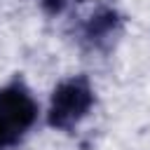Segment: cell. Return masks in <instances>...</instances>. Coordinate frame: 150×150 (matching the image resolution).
Returning a JSON list of instances; mask_svg holds the SVG:
<instances>
[{
    "label": "cell",
    "mask_w": 150,
    "mask_h": 150,
    "mask_svg": "<svg viewBox=\"0 0 150 150\" xmlns=\"http://www.w3.org/2000/svg\"><path fill=\"white\" fill-rule=\"evenodd\" d=\"M35 120L38 103L21 80L0 87V150L16 145Z\"/></svg>",
    "instance_id": "obj_1"
},
{
    "label": "cell",
    "mask_w": 150,
    "mask_h": 150,
    "mask_svg": "<svg viewBox=\"0 0 150 150\" xmlns=\"http://www.w3.org/2000/svg\"><path fill=\"white\" fill-rule=\"evenodd\" d=\"M94 105V89L84 75H75L63 80L49 101V127L59 131H70L75 129L87 112Z\"/></svg>",
    "instance_id": "obj_2"
},
{
    "label": "cell",
    "mask_w": 150,
    "mask_h": 150,
    "mask_svg": "<svg viewBox=\"0 0 150 150\" xmlns=\"http://www.w3.org/2000/svg\"><path fill=\"white\" fill-rule=\"evenodd\" d=\"M77 19H80V40L91 47L108 45L120 28L117 14L103 5H89L84 12H80Z\"/></svg>",
    "instance_id": "obj_3"
},
{
    "label": "cell",
    "mask_w": 150,
    "mask_h": 150,
    "mask_svg": "<svg viewBox=\"0 0 150 150\" xmlns=\"http://www.w3.org/2000/svg\"><path fill=\"white\" fill-rule=\"evenodd\" d=\"M66 2L68 0H42V5H45L47 12H61L66 7Z\"/></svg>",
    "instance_id": "obj_4"
}]
</instances>
